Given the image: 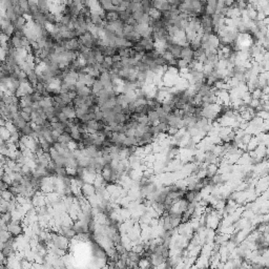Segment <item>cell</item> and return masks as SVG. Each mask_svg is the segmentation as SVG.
I'll return each mask as SVG.
<instances>
[{
  "label": "cell",
  "instance_id": "1",
  "mask_svg": "<svg viewBox=\"0 0 269 269\" xmlns=\"http://www.w3.org/2000/svg\"><path fill=\"white\" fill-rule=\"evenodd\" d=\"M92 92H93L94 94H96V95H98V94L100 93V92L103 89V84H102V82L100 81L99 79H96L95 82H94L93 86H92Z\"/></svg>",
  "mask_w": 269,
  "mask_h": 269
},
{
  "label": "cell",
  "instance_id": "2",
  "mask_svg": "<svg viewBox=\"0 0 269 269\" xmlns=\"http://www.w3.org/2000/svg\"><path fill=\"white\" fill-rule=\"evenodd\" d=\"M133 2H135V3H141V2H142V0H133Z\"/></svg>",
  "mask_w": 269,
  "mask_h": 269
}]
</instances>
